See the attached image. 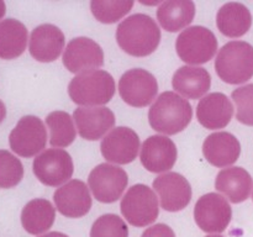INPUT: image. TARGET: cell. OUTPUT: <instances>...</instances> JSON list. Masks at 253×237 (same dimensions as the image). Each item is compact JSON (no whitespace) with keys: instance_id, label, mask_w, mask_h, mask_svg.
Masks as SVG:
<instances>
[{"instance_id":"cell-1","label":"cell","mask_w":253,"mask_h":237,"mask_svg":"<svg viewBox=\"0 0 253 237\" xmlns=\"http://www.w3.org/2000/svg\"><path fill=\"white\" fill-rule=\"evenodd\" d=\"M116 42L130 56L147 57L160 46V26L148 15L133 14L119 24Z\"/></svg>"},{"instance_id":"cell-2","label":"cell","mask_w":253,"mask_h":237,"mask_svg":"<svg viewBox=\"0 0 253 237\" xmlns=\"http://www.w3.org/2000/svg\"><path fill=\"white\" fill-rule=\"evenodd\" d=\"M193 118V109L187 99L175 91L161 94L148 111L151 127L166 136L177 135L189 125Z\"/></svg>"},{"instance_id":"cell-3","label":"cell","mask_w":253,"mask_h":237,"mask_svg":"<svg viewBox=\"0 0 253 237\" xmlns=\"http://www.w3.org/2000/svg\"><path fill=\"white\" fill-rule=\"evenodd\" d=\"M115 80L106 71L94 69L77 74L68 85L69 98L83 108L103 106L115 94Z\"/></svg>"},{"instance_id":"cell-4","label":"cell","mask_w":253,"mask_h":237,"mask_svg":"<svg viewBox=\"0 0 253 237\" xmlns=\"http://www.w3.org/2000/svg\"><path fill=\"white\" fill-rule=\"evenodd\" d=\"M215 71L227 84H242L253 77V46L245 41H230L219 49Z\"/></svg>"},{"instance_id":"cell-5","label":"cell","mask_w":253,"mask_h":237,"mask_svg":"<svg viewBox=\"0 0 253 237\" xmlns=\"http://www.w3.org/2000/svg\"><path fill=\"white\" fill-rule=\"evenodd\" d=\"M179 58L190 66L204 64L214 58L217 39L211 30L204 26H190L183 30L175 41Z\"/></svg>"},{"instance_id":"cell-6","label":"cell","mask_w":253,"mask_h":237,"mask_svg":"<svg viewBox=\"0 0 253 237\" xmlns=\"http://www.w3.org/2000/svg\"><path fill=\"white\" fill-rule=\"evenodd\" d=\"M120 209L126 221L135 227L150 226L160 215L157 195L145 184L128 188L121 199Z\"/></svg>"},{"instance_id":"cell-7","label":"cell","mask_w":253,"mask_h":237,"mask_svg":"<svg viewBox=\"0 0 253 237\" xmlns=\"http://www.w3.org/2000/svg\"><path fill=\"white\" fill-rule=\"evenodd\" d=\"M127 173L111 163H101L93 168L88 177V187L93 197L103 204L115 202L127 188Z\"/></svg>"},{"instance_id":"cell-8","label":"cell","mask_w":253,"mask_h":237,"mask_svg":"<svg viewBox=\"0 0 253 237\" xmlns=\"http://www.w3.org/2000/svg\"><path fill=\"white\" fill-rule=\"evenodd\" d=\"M34 173L47 187H62L73 175L74 165L71 155L63 148H48L34 159Z\"/></svg>"},{"instance_id":"cell-9","label":"cell","mask_w":253,"mask_h":237,"mask_svg":"<svg viewBox=\"0 0 253 237\" xmlns=\"http://www.w3.org/2000/svg\"><path fill=\"white\" fill-rule=\"evenodd\" d=\"M47 143V130L37 116L27 115L17 121L9 136L10 148L24 158L43 152Z\"/></svg>"},{"instance_id":"cell-10","label":"cell","mask_w":253,"mask_h":237,"mask_svg":"<svg viewBox=\"0 0 253 237\" xmlns=\"http://www.w3.org/2000/svg\"><path fill=\"white\" fill-rule=\"evenodd\" d=\"M232 217V209L226 198L217 193H208L199 198L194 206V220L207 234L224 232Z\"/></svg>"},{"instance_id":"cell-11","label":"cell","mask_w":253,"mask_h":237,"mask_svg":"<svg viewBox=\"0 0 253 237\" xmlns=\"http://www.w3.org/2000/svg\"><path fill=\"white\" fill-rule=\"evenodd\" d=\"M158 93V83L152 73L142 68L128 69L119 80V94L127 105L145 108Z\"/></svg>"},{"instance_id":"cell-12","label":"cell","mask_w":253,"mask_h":237,"mask_svg":"<svg viewBox=\"0 0 253 237\" xmlns=\"http://www.w3.org/2000/svg\"><path fill=\"white\" fill-rule=\"evenodd\" d=\"M62 61L64 67L77 76L100 68L104 64V52L100 44L94 40L76 37L64 48Z\"/></svg>"},{"instance_id":"cell-13","label":"cell","mask_w":253,"mask_h":237,"mask_svg":"<svg viewBox=\"0 0 253 237\" xmlns=\"http://www.w3.org/2000/svg\"><path fill=\"white\" fill-rule=\"evenodd\" d=\"M152 187L160 198L161 207L166 211H180L192 200L190 183L179 173L167 172L158 175Z\"/></svg>"},{"instance_id":"cell-14","label":"cell","mask_w":253,"mask_h":237,"mask_svg":"<svg viewBox=\"0 0 253 237\" xmlns=\"http://www.w3.org/2000/svg\"><path fill=\"white\" fill-rule=\"evenodd\" d=\"M140 137L130 127L113 128L100 143L103 157L115 164H128L136 159L140 151Z\"/></svg>"},{"instance_id":"cell-15","label":"cell","mask_w":253,"mask_h":237,"mask_svg":"<svg viewBox=\"0 0 253 237\" xmlns=\"http://www.w3.org/2000/svg\"><path fill=\"white\" fill-rule=\"evenodd\" d=\"M53 201L59 214L69 219H79L85 216L91 207L90 190L82 180L72 179L57 188Z\"/></svg>"},{"instance_id":"cell-16","label":"cell","mask_w":253,"mask_h":237,"mask_svg":"<svg viewBox=\"0 0 253 237\" xmlns=\"http://www.w3.org/2000/svg\"><path fill=\"white\" fill-rule=\"evenodd\" d=\"M177 158V146L167 136H150L141 146V163L151 173H167L175 164Z\"/></svg>"},{"instance_id":"cell-17","label":"cell","mask_w":253,"mask_h":237,"mask_svg":"<svg viewBox=\"0 0 253 237\" xmlns=\"http://www.w3.org/2000/svg\"><path fill=\"white\" fill-rule=\"evenodd\" d=\"M73 120L79 136L88 141L104 138L115 125V115L106 106H81L74 110Z\"/></svg>"},{"instance_id":"cell-18","label":"cell","mask_w":253,"mask_h":237,"mask_svg":"<svg viewBox=\"0 0 253 237\" xmlns=\"http://www.w3.org/2000/svg\"><path fill=\"white\" fill-rule=\"evenodd\" d=\"M66 39L59 27L43 24L32 30L29 41L30 54L42 63L53 62L64 51Z\"/></svg>"},{"instance_id":"cell-19","label":"cell","mask_w":253,"mask_h":237,"mask_svg":"<svg viewBox=\"0 0 253 237\" xmlns=\"http://www.w3.org/2000/svg\"><path fill=\"white\" fill-rule=\"evenodd\" d=\"M234 115L231 100L222 93H210L200 99L197 106V118L208 130L226 127Z\"/></svg>"},{"instance_id":"cell-20","label":"cell","mask_w":253,"mask_h":237,"mask_svg":"<svg viewBox=\"0 0 253 237\" xmlns=\"http://www.w3.org/2000/svg\"><path fill=\"white\" fill-rule=\"evenodd\" d=\"M203 153L208 162L217 168H227L239 159L241 153L240 141L232 133L214 132L205 138Z\"/></svg>"},{"instance_id":"cell-21","label":"cell","mask_w":253,"mask_h":237,"mask_svg":"<svg viewBox=\"0 0 253 237\" xmlns=\"http://www.w3.org/2000/svg\"><path fill=\"white\" fill-rule=\"evenodd\" d=\"M172 85L182 98L197 100L207 95L211 86V77L203 67L183 66L173 74Z\"/></svg>"},{"instance_id":"cell-22","label":"cell","mask_w":253,"mask_h":237,"mask_svg":"<svg viewBox=\"0 0 253 237\" xmlns=\"http://www.w3.org/2000/svg\"><path fill=\"white\" fill-rule=\"evenodd\" d=\"M215 188L234 204L245 201L251 195L252 177L245 168L230 167L220 170L215 179Z\"/></svg>"},{"instance_id":"cell-23","label":"cell","mask_w":253,"mask_h":237,"mask_svg":"<svg viewBox=\"0 0 253 237\" xmlns=\"http://www.w3.org/2000/svg\"><path fill=\"white\" fill-rule=\"evenodd\" d=\"M216 25L220 32L226 37H241L246 35L252 26L251 11L241 2H226L217 11Z\"/></svg>"},{"instance_id":"cell-24","label":"cell","mask_w":253,"mask_h":237,"mask_svg":"<svg viewBox=\"0 0 253 237\" xmlns=\"http://www.w3.org/2000/svg\"><path fill=\"white\" fill-rule=\"evenodd\" d=\"M156 15L163 30L177 32L192 24L195 16V4L192 0H167L158 6Z\"/></svg>"},{"instance_id":"cell-25","label":"cell","mask_w":253,"mask_h":237,"mask_svg":"<svg viewBox=\"0 0 253 237\" xmlns=\"http://www.w3.org/2000/svg\"><path fill=\"white\" fill-rule=\"evenodd\" d=\"M56 219V209L46 199H32L21 211V225L30 235L41 236L48 231Z\"/></svg>"},{"instance_id":"cell-26","label":"cell","mask_w":253,"mask_h":237,"mask_svg":"<svg viewBox=\"0 0 253 237\" xmlns=\"http://www.w3.org/2000/svg\"><path fill=\"white\" fill-rule=\"evenodd\" d=\"M29 41L26 26L19 20L0 21V58L14 59L25 52Z\"/></svg>"},{"instance_id":"cell-27","label":"cell","mask_w":253,"mask_h":237,"mask_svg":"<svg viewBox=\"0 0 253 237\" xmlns=\"http://www.w3.org/2000/svg\"><path fill=\"white\" fill-rule=\"evenodd\" d=\"M46 125L49 130V145L54 148L68 147L77 136V127L66 111H52L46 116Z\"/></svg>"},{"instance_id":"cell-28","label":"cell","mask_w":253,"mask_h":237,"mask_svg":"<svg viewBox=\"0 0 253 237\" xmlns=\"http://www.w3.org/2000/svg\"><path fill=\"white\" fill-rule=\"evenodd\" d=\"M132 0H91L94 17L103 24H115L131 11Z\"/></svg>"},{"instance_id":"cell-29","label":"cell","mask_w":253,"mask_h":237,"mask_svg":"<svg viewBox=\"0 0 253 237\" xmlns=\"http://www.w3.org/2000/svg\"><path fill=\"white\" fill-rule=\"evenodd\" d=\"M24 178L21 160L6 150H0V188L10 189L19 184Z\"/></svg>"},{"instance_id":"cell-30","label":"cell","mask_w":253,"mask_h":237,"mask_svg":"<svg viewBox=\"0 0 253 237\" xmlns=\"http://www.w3.org/2000/svg\"><path fill=\"white\" fill-rule=\"evenodd\" d=\"M90 237H128V227L118 215H101L91 226Z\"/></svg>"},{"instance_id":"cell-31","label":"cell","mask_w":253,"mask_h":237,"mask_svg":"<svg viewBox=\"0 0 253 237\" xmlns=\"http://www.w3.org/2000/svg\"><path fill=\"white\" fill-rule=\"evenodd\" d=\"M231 98L236 105V118L241 123L253 126V84L235 89Z\"/></svg>"},{"instance_id":"cell-32","label":"cell","mask_w":253,"mask_h":237,"mask_svg":"<svg viewBox=\"0 0 253 237\" xmlns=\"http://www.w3.org/2000/svg\"><path fill=\"white\" fill-rule=\"evenodd\" d=\"M141 237H175V234L168 225L156 224L147 227Z\"/></svg>"},{"instance_id":"cell-33","label":"cell","mask_w":253,"mask_h":237,"mask_svg":"<svg viewBox=\"0 0 253 237\" xmlns=\"http://www.w3.org/2000/svg\"><path fill=\"white\" fill-rule=\"evenodd\" d=\"M39 237H69V236L66 234H62V232L52 231V232H47V234H44V235H41V236H39Z\"/></svg>"},{"instance_id":"cell-34","label":"cell","mask_w":253,"mask_h":237,"mask_svg":"<svg viewBox=\"0 0 253 237\" xmlns=\"http://www.w3.org/2000/svg\"><path fill=\"white\" fill-rule=\"evenodd\" d=\"M5 116H6V108H5L4 103H2L1 100H0V123L4 121Z\"/></svg>"},{"instance_id":"cell-35","label":"cell","mask_w":253,"mask_h":237,"mask_svg":"<svg viewBox=\"0 0 253 237\" xmlns=\"http://www.w3.org/2000/svg\"><path fill=\"white\" fill-rule=\"evenodd\" d=\"M5 11H6V6H5V2L0 0V19H1V17H4Z\"/></svg>"},{"instance_id":"cell-36","label":"cell","mask_w":253,"mask_h":237,"mask_svg":"<svg viewBox=\"0 0 253 237\" xmlns=\"http://www.w3.org/2000/svg\"><path fill=\"white\" fill-rule=\"evenodd\" d=\"M207 237H224V236H221V235H209V236Z\"/></svg>"},{"instance_id":"cell-37","label":"cell","mask_w":253,"mask_h":237,"mask_svg":"<svg viewBox=\"0 0 253 237\" xmlns=\"http://www.w3.org/2000/svg\"><path fill=\"white\" fill-rule=\"evenodd\" d=\"M252 199H253V193H252Z\"/></svg>"}]
</instances>
